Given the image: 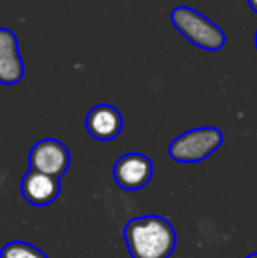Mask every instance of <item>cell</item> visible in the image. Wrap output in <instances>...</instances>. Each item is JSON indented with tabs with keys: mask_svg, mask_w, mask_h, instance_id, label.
<instances>
[{
	"mask_svg": "<svg viewBox=\"0 0 257 258\" xmlns=\"http://www.w3.org/2000/svg\"><path fill=\"white\" fill-rule=\"evenodd\" d=\"M254 44H255V49H257V30H255V39H254Z\"/></svg>",
	"mask_w": 257,
	"mask_h": 258,
	"instance_id": "7c38bea8",
	"label": "cell"
},
{
	"mask_svg": "<svg viewBox=\"0 0 257 258\" xmlns=\"http://www.w3.org/2000/svg\"><path fill=\"white\" fill-rule=\"evenodd\" d=\"M153 163L143 153H127L115 162L113 177L122 190L136 191L150 183Z\"/></svg>",
	"mask_w": 257,
	"mask_h": 258,
	"instance_id": "5b68a950",
	"label": "cell"
},
{
	"mask_svg": "<svg viewBox=\"0 0 257 258\" xmlns=\"http://www.w3.org/2000/svg\"><path fill=\"white\" fill-rule=\"evenodd\" d=\"M86 132L97 141H113L124 128V118L115 105L99 104L92 107L85 119Z\"/></svg>",
	"mask_w": 257,
	"mask_h": 258,
	"instance_id": "52a82bcc",
	"label": "cell"
},
{
	"mask_svg": "<svg viewBox=\"0 0 257 258\" xmlns=\"http://www.w3.org/2000/svg\"><path fill=\"white\" fill-rule=\"evenodd\" d=\"M28 165L37 172L62 177L71 165V155L64 143L57 139H42L34 144L28 153Z\"/></svg>",
	"mask_w": 257,
	"mask_h": 258,
	"instance_id": "277c9868",
	"label": "cell"
},
{
	"mask_svg": "<svg viewBox=\"0 0 257 258\" xmlns=\"http://www.w3.org/2000/svg\"><path fill=\"white\" fill-rule=\"evenodd\" d=\"M171 21L180 34L201 49L219 51L226 44V34L222 28L189 6L176 7L171 13Z\"/></svg>",
	"mask_w": 257,
	"mask_h": 258,
	"instance_id": "7a4b0ae2",
	"label": "cell"
},
{
	"mask_svg": "<svg viewBox=\"0 0 257 258\" xmlns=\"http://www.w3.org/2000/svg\"><path fill=\"white\" fill-rule=\"evenodd\" d=\"M124 239L132 258H169L176 248L175 227L157 214L132 218L124 227Z\"/></svg>",
	"mask_w": 257,
	"mask_h": 258,
	"instance_id": "6da1fadb",
	"label": "cell"
},
{
	"mask_svg": "<svg viewBox=\"0 0 257 258\" xmlns=\"http://www.w3.org/2000/svg\"><path fill=\"white\" fill-rule=\"evenodd\" d=\"M224 143V136L217 126H199L178 136L169 144L168 153L175 162L197 163L206 160Z\"/></svg>",
	"mask_w": 257,
	"mask_h": 258,
	"instance_id": "3957f363",
	"label": "cell"
},
{
	"mask_svg": "<svg viewBox=\"0 0 257 258\" xmlns=\"http://www.w3.org/2000/svg\"><path fill=\"white\" fill-rule=\"evenodd\" d=\"M25 65L13 30L0 27V85H16L23 79Z\"/></svg>",
	"mask_w": 257,
	"mask_h": 258,
	"instance_id": "ba28073f",
	"label": "cell"
},
{
	"mask_svg": "<svg viewBox=\"0 0 257 258\" xmlns=\"http://www.w3.org/2000/svg\"><path fill=\"white\" fill-rule=\"evenodd\" d=\"M21 195L32 206H49L60 195V179L30 169L21 179Z\"/></svg>",
	"mask_w": 257,
	"mask_h": 258,
	"instance_id": "8992f818",
	"label": "cell"
},
{
	"mask_svg": "<svg viewBox=\"0 0 257 258\" xmlns=\"http://www.w3.org/2000/svg\"><path fill=\"white\" fill-rule=\"evenodd\" d=\"M0 258H48L37 246L25 241H11L0 249Z\"/></svg>",
	"mask_w": 257,
	"mask_h": 258,
	"instance_id": "9c48e42d",
	"label": "cell"
},
{
	"mask_svg": "<svg viewBox=\"0 0 257 258\" xmlns=\"http://www.w3.org/2000/svg\"><path fill=\"white\" fill-rule=\"evenodd\" d=\"M247 2H248V6H250V9L257 13V0H247Z\"/></svg>",
	"mask_w": 257,
	"mask_h": 258,
	"instance_id": "30bf717a",
	"label": "cell"
},
{
	"mask_svg": "<svg viewBox=\"0 0 257 258\" xmlns=\"http://www.w3.org/2000/svg\"><path fill=\"white\" fill-rule=\"evenodd\" d=\"M245 258H257V253H252V255H248V256H245Z\"/></svg>",
	"mask_w": 257,
	"mask_h": 258,
	"instance_id": "8fae6325",
	"label": "cell"
}]
</instances>
